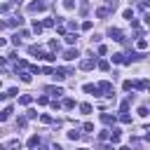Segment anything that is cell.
Wrapping results in <instances>:
<instances>
[{
  "label": "cell",
  "mask_w": 150,
  "mask_h": 150,
  "mask_svg": "<svg viewBox=\"0 0 150 150\" xmlns=\"http://www.w3.org/2000/svg\"><path fill=\"white\" fill-rule=\"evenodd\" d=\"M45 9H47V5H45L42 0H35V2L28 5V12H45Z\"/></svg>",
  "instance_id": "obj_1"
},
{
  "label": "cell",
  "mask_w": 150,
  "mask_h": 150,
  "mask_svg": "<svg viewBox=\"0 0 150 150\" xmlns=\"http://www.w3.org/2000/svg\"><path fill=\"white\" fill-rule=\"evenodd\" d=\"M108 35H110L115 42H124V33H122L120 28H110V30H108Z\"/></svg>",
  "instance_id": "obj_2"
},
{
  "label": "cell",
  "mask_w": 150,
  "mask_h": 150,
  "mask_svg": "<svg viewBox=\"0 0 150 150\" xmlns=\"http://www.w3.org/2000/svg\"><path fill=\"white\" fill-rule=\"evenodd\" d=\"M84 91H87V94H91V96H101L98 84H84Z\"/></svg>",
  "instance_id": "obj_3"
},
{
  "label": "cell",
  "mask_w": 150,
  "mask_h": 150,
  "mask_svg": "<svg viewBox=\"0 0 150 150\" xmlns=\"http://www.w3.org/2000/svg\"><path fill=\"white\" fill-rule=\"evenodd\" d=\"M75 56H77V49H73V47H70V49H66V52H63V59H66V61H73V59H75Z\"/></svg>",
  "instance_id": "obj_4"
},
{
  "label": "cell",
  "mask_w": 150,
  "mask_h": 150,
  "mask_svg": "<svg viewBox=\"0 0 150 150\" xmlns=\"http://www.w3.org/2000/svg\"><path fill=\"white\" fill-rule=\"evenodd\" d=\"M94 63H96L94 59H84V61L80 63V68H82V70H91V68H94Z\"/></svg>",
  "instance_id": "obj_5"
},
{
  "label": "cell",
  "mask_w": 150,
  "mask_h": 150,
  "mask_svg": "<svg viewBox=\"0 0 150 150\" xmlns=\"http://www.w3.org/2000/svg\"><path fill=\"white\" fill-rule=\"evenodd\" d=\"M47 91H49V94H52L54 98H59V96H63V89H61V87H49Z\"/></svg>",
  "instance_id": "obj_6"
},
{
  "label": "cell",
  "mask_w": 150,
  "mask_h": 150,
  "mask_svg": "<svg viewBox=\"0 0 150 150\" xmlns=\"http://www.w3.org/2000/svg\"><path fill=\"white\" fill-rule=\"evenodd\" d=\"M108 14H110V7H101V9H96V16H98V19H105Z\"/></svg>",
  "instance_id": "obj_7"
},
{
  "label": "cell",
  "mask_w": 150,
  "mask_h": 150,
  "mask_svg": "<svg viewBox=\"0 0 150 150\" xmlns=\"http://www.w3.org/2000/svg\"><path fill=\"white\" fill-rule=\"evenodd\" d=\"M21 23H23V19H21V16H12V19L7 21V26H21Z\"/></svg>",
  "instance_id": "obj_8"
},
{
  "label": "cell",
  "mask_w": 150,
  "mask_h": 150,
  "mask_svg": "<svg viewBox=\"0 0 150 150\" xmlns=\"http://www.w3.org/2000/svg\"><path fill=\"white\" fill-rule=\"evenodd\" d=\"M101 122H103V124H112V122H115V117H112V115H108V112H103V115H101Z\"/></svg>",
  "instance_id": "obj_9"
},
{
  "label": "cell",
  "mask_w": 150,
  "mask_h": 150,
  "mask_svg": "<svg viewBox=\"0 0 150 150\" xmlns=\"http://www.w3.org/2000/svg\"><path fill=\"white\" fill-rule=\"evenodd\" d=\"M120 138H122L120 129H112V134H110V141H112V143H120Z\"/></svg>",
  "instance_id": "obj_10"
},
{
  "label": "cell",
  "mask_w": 150,
  "mask_h": 150,
  "mask_svg": "<svg viewBox=\"0 0 150 150\" xmlns=\"http://www.w3.org/2000/svg\"><path fill=\"white\" fill-rule=\"evenodd\" d=\"M9 112H12V105H7L5 110H0V122H5V120L9 117Z\"/></svg>",
  "instance_id": "obj_11"
},
{
  "label": "cell",
  "mask_w": 150,
  "mask_h": 150,
  "mask_svg": "<svg viewBox=\"0 0 150 150\" xmlns=\"http://www.w3.org/2000/svg\"><path fill=\"white\" fill-rule=\"evenodd\" d=\"M66 42H68V45H75V42H77V33H68V35H66Z\"/></svg>",
  "instance_id": "obj_12"
},
{
  "label": "cell",
  "mask_w": 150,
  "mask_h": 150,
  "mask_svg": "<svg viewBox=\"0 0 150 150\" xmlns=\"http://www.w3.org/2000/svg\"><path fill=\"white\" fill-rule=\"evenodd\" d=\"M98 89H101V91H108V94H110V91H112V84H110V82H101V84H98Z\"/></svg>",
  "instance_id": "obj_13"
},
{
  "label": "cell",
  "mask_w": 150,
  "mask_h": 150,
  "mask_svg": "<svg viewBox=\"0 0 150 150\" xmlns=\"http://www.w3.org/2000/svg\"><path fill=\"white\" fill-rule=\"evenodd\" d=\"M30 101H33V96H28V94H23V96H19V103H21V105H28Z\"/></svg>",
  "instance_id": "obj_14"
},
{
  "label": "cell",
  "mask_w": 150,
  "mask_h": 150,
  "mask_svg": "<svg viewBox=\"0 0 150 150\" xmlns=\"http://www.w3.org/2000/svg\"><path fill=\"white\" fill-rule=\"evenodd\" d=\"M35 145H40V136H30L28 138V148H35Z\"/></svg>",
  "instance_id": "obj_15"
},
{
  "label": "cell",
  "mask_w": 150,
  "mask_h": 150,
  "mask_svg": "<svg viewBox=\"0 0 150 150\" xmlns=\"http://www.w3.org/2000/svg\"><path fill=\"white\" fill-rule=\"evenodd\" d=\"M63 108H66V110L75 108V101H73V98H66V101H63Z\"/></svg>",
  "instance_id": "obj_16"
},
{
  "label": "cell",
  "mask_w": 150,
  "mask_h": 150,
  "mask_svg": "<svg viewBox=\"0 0 150 150\" xmlns=\"http://www.w3.org/2000/svg\"><path fill=\"white\" fill-rule=\"evenodd\" d=\"M63 7L70 12V9H75V0H63Z\"/></svg>",
  "instance_id": "obj_17"
},
{
  "label": "cell",
  "mask_w": 150,
  "mask_h": 150,
  "mask_svg": "<svg viewBox=\"0 0 150 150\" xmlns=\"http://www.w3.org/2000/svg\"><path fill=\"white\" fill-rule=\"evenodd\" d=\"M42 28H45V26H42V23H40V21H38V19H35V21H33V30H35V33H40V30H42Z\"/></svg>",
  "instance_id": "obj_18"
},
{
  "label": "cell",
  "mask_w": 150,
  "mask_h": 150,
  "mask_svg": "<svg viewBox=\"0 0 150 150\" xmlns=\"http://www.w3.org/2000/svg\"><path fill=\"white\" fill-rule=\"evenodd\" d=\"M136 47H138V49H145V47H148V40H143V38H138V42H136Z\"/></svg>",
  "instance_id": "obj_19"
},
{
  "label": "cell",
  "mask_w": 150,
  "mask_h": 150,
  "mask_svg": "<svg viewBox=\"0 0 150 150\" xmlns=\"http://www.w3.org/2000/svg\"><path fill=\"white\" fill-rule=\"evenodd\" d=\"M112 61L115 63H124V54H112Z\"/></svg>",
  "instance_id": "obj_20"
},
{
  "label": "cell",
  "mask_w": 150,
  "mask_h": 150,
  "mask_svg": "<svg viewBox=\"0 0 150 150\" xmlns=\"http://www.w3.org/2000/svg\"><path fill=\"white\" fill-rule=\"evenodd\" d=\"M80 110H82L84 115H89V112H91V105H89V103H82V105H80Z\"/></svg>",
  "instance_id": "obj_21"
},
{
  "label": "cell",
  "mask_w": 150,
  "mask_h": 150,
  "mask_svg": "<svg viewBox=\"0 0 150 150\" xmlns=\"http://www.w3.org/2000/svg\"><path fill=\"white\" fill-rule=\"evenodd\" d=\"M68 138H70V141H77V138H80V131H75V129L68 131Z\"/></svg>",
  "instance_id": "obj_22"
},
{
  "label": "cell",
  "mask_w": 150,
  "mask_h": 150,
  "mask_svg": "<svg viewBox=\"0 0 150 150\" xmlns=\"http://www.w3.org/2000/svg\"><path fill=\"white\" fill-rule=\"evenodd\" d=\"M96 66H98V68H101V70H108V68H110V63H108V61H98V63H96Z\"/></svg>",
  "instance_id": "obj_23"
},
{
  "label": "cell",
  "mask_w": 150,
  "mask_h": 150,
  "mask_svg": "<svg viewBox=\"0 0 150 150\" xmlns=\"http://www.w3.org/2000/svg\"><path fill=\"white\" fill-rule=\"evenodd\" d=\"M54 23H56V21H54V19H45V21H42V26H47V28H52V26H54Z\"/></svg>",
  "instance_id": "obj_24"
},
{
  "label": "cell",
  "mask_w": 150,
  "mask_h": 150,
  "mask_svg": "<svg viewBox=\"0 0 150 150\" xmlns=\"http://www.w3.org/2000/svg\"><path fill=\"white\" fill-rule=\"evenodd\" d=\"M120 120H122V122H124V124H129V122H131V117H129V115H127V112H122V115H120Z\"/></svg>",
  "instance_id": "obj_25"
},
{
  "label": "cell",
  "mask_w": 150,
  "mask_h": 150,
  "mask_svg": "<svg viewBox=\"0 0 150 150\" xmlns=\"http://www.w3.org/2000/svg\"><path fill=\"white\" fill-rule=\"evenodd\" d=\"M124 19H129V21H131V19H134V12H131V9H124Z\"/></svg>",
  "instance_id": "obj_26"
},
{
  "label": "cell",
  "mask_w": 150,
  "mask_h": 150,
  "mask_svg": "<svg viewBox=\"0 0 150 150\" xmlns=\"http://www.w3.org/2000/svg\"><path fill=\"white\" fill-rule=\"evenodd\" d=\"M38 103H40V105H45V103H49V98H47V96H38Z\"/></svg>",
  "instance_id": "obj_27"
},
{
  "label": "cell",
  "mask_w": 150,
  "mask_h": 150,
  "mask_svg": "<svg viewBox=\"0 0 150 150\" xmlns=\"http://www.w3.org/2000/svg\"><path fill=\"white\" fill-rule=\"evenodd\" d=\"M122 87H124V91H131V80H127V82H124Z\"/></svg>",
  "instance_id": "obj_28"
},
{
  "label": "cell",
  "mask_w": 150,
  "mask_h": 150,
  "mask_svg": "<svg viewBox=\"0 0 150 150\" xmlns=\"http://www.w3.org/2000/svg\"><path fill=\"white\" fill-rule=\"evenodd\" d=\"M98 138H101V141H105V138H110V134H108V131H101V134H98Z\"/></svg>",
  "instance_id": "obj_29"
},
{
  "label": "cell",
  "mask_w": 150,
  "mask_h": 150,
  "mask_svg": "<svg viewBox=\"0 0 150 150\" xmlns=\"http://www.w3.org/2000/svg\"><path fill=\"white\" fill-rule=\"evenodd\" d=\"M143 9H150V0H143Z\"/></svg>",
  "instance_id": "obj_30"
},
{
  "label": "cell",
  "mask_w": 150,
  "mask_h": 150,
  "mask_svg": "<svg viewBox=\"0 0 150 150\" xmlns=\"http://www.w3.org/2000/svg\"><path fill=\"white\" fill-rule=\"evenodd\" d=\"M5 98H9V94H0V101H5Z\"/></svg>",
  "instance_id": "obj_31"
},
{
  "label": "cell",
  "mask_w": 150,
  "mask_h": 150,
  "mask_svg": "<svg viewBox=\"0 0 150 150\" xmlns=\"http://www.w3.org/2000/svg\"><path fill=\"white\" fill-rule=\"evenodd\" d=\"M145 23H148V26H150V14H145Z\"/></svg>",
  "instance_id": "obj_32"
},
{
  "label": "cell",
  "mask_w": 150,
  "mask_h": 150,
  "mask_svg": "<svg viewBox=\"0 0 150 150\" xmlns=\"http://www.w3.org/2000/svg\"><path fill=\"white\" fill-rule=\"evenodd\" d=\"M120 150H131V148H127V145H122V148H120Z\"/></svg>",
  "instance_id": "obj_33"
},
{
  "label": "cell",
  "mask_w": 150,
  "mask_h": 150,
  "mask_svg": "<svg viewBox=\"0 0 150 150\" xmlns=\"http://www.w3.org/2000/svg\"><path fill=\"white\" fill-rule=\"evenodd\" d=\"M0 150H5V148H2V145H0Z\"/></svg>",
  "instance_id": "obj_34"
},
{
  "label": "cell",
  "mask_w": 150,
  "mask_h": 150,
  "mask_svg": "<svg viewBox=\"0 0 150 150\" xmlns=\"http://www.w3.org/2000/svg\"><path fill=\"white\" fill-rule=\"evenodd\" d=\"M80 150H87V148H80Z\"/></svg>",
  "instance_id": "obj_35"
}]
</instances>
